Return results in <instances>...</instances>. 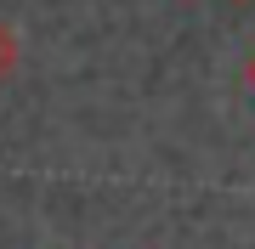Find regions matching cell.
<instances>
[{"label": "cell", "instance_id": "cell-1", "mask_svg": "<svg viewBox=\"0 0 255 249\" xmlns=\"http://www.w3.org/2000/svg\"><path fill=\"white\" fill-rule=\"evenodd\" d=\"M17 63H23V40H17V28H11V23H0V85L17 74Z\"/></svg>", "mask_w": 255, "mask_h": 249}, {"label": "cell", "instance_id": "cell-2", "mask_svg": "<svg viewBox=\"0 0 255 249\" xmlns=\"http://www.w3.org/2000/svg\"><path fill=\"white\" fill-rule=\"evenodd\" d=\"M250 85H255V57H250Z\"/></svg>", "mask_w": 255, "mask_h": 249}]
</instances>
